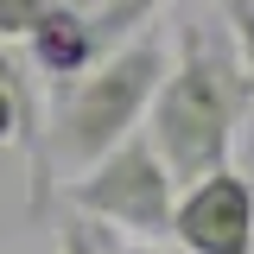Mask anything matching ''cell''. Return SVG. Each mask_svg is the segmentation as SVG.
Masks as SVG:
<instances>
[{
    "label": "cell",
    "instance_id": "5",
    "mask_svg": "<svg viewBox=\"0 0 254 254\" xmlns=\"http://www.w3.org/2000/svg\"><path fill=\"white\" fill-rule=\"evenodd\" d=\"M222 13V26H229V38H235V51H242V70H248L254 83V0H210Z\"/></svg>",
    "mask_w": 254,
    "mask_h": 254
},
{
    "label": "cell",
    "instance_id": "7",
    "mask_svg": "<svg viewBox=\"0 0 254 254\" xmlns=\"http://www.w3.org/2000/svg\"><path fill=\"white\" fill-rule=\"evenodd\" d=\"M58 254H102V242H95V229H89V216L64 222V235H58Z\"/></svg>",
    "mask_w": 254,
    "mask_h": 254
},
{
    "label": "cell",
    "instance_id": "2",
    "mask_svg": "<svg viewBox=\"0 0 254 254\" xmlns=\"http://www.w3.org/2000/svg\"><path fill=\"white\" fill-rule=\"evenodd\" d=\"M165 38L153 26H140L127 45H115L108 58H95L83 76L51 83V108H45V165L51 172H83L108 153L115 140H127L133 127H146L159 83H165Z\"/></svg>",
    "mask_w": 254,
    "mask_h": 254
},
{
    "label": "cell",
    "instance_id": "4",
    "mask_svg": "<svg viewBox=\"0 0 254 254\" xmlns=\"http://www.w3.org/2000/svg\"><path fill=\"white\" fill-rule=\"evenodd\" d=\"M172 242L185 254H254V185L235 165H216L178 185Z\"/></svg>",
    "mask_w": 254,
    "mask_h": 254
},
{
    "label": "cell",
    "instance_id": "8",
    "mask_svg": "<svg viewBox=\"0 0 254 254\" xmlns=\"http://www.w3.org/2000/svg\"><path fill=\"white\" fill-rule=\"evenodd\" d=\"M6 140H19V102H13V89L0 83V146Z\"/></svg>",
    "mask_w": 254,
    "mask_h": 254
},
{
    "label": "cell",
    "instance_id": "3",
    "mask_svg": "<svg viewBox=\"0 0 254 254\" xmlns=\"http://www.w3.org/2000/svg\"><path fill=\"white\" fill-rule=\"evenodd\" d=\"M70 203H76V216H89V222L133 229V235L159 242V235H172L178 178H172L165 153L153 146V133L133 127L127 140H115L95 165H83V172L70 178Z\"/></svg>",
    "mask_w": 254,
    "mask_h": 254
},
{
    "label": "cell",
    "instance_id": "10",
    "mask_svg": "<svg viewBox=\"0 0 254 254\" xmlns=\"http://www.w3.org/2000/svg\"><path fill=\"white\" fill-rule=\"evenodd\" d=\"M76 6H102V0H76Z\"/></svg>",
    "mask_w": 254,
    "mask_h": 254
},
{
    "label": "cell",
    "instance_id": "6",
    "mask_svg": "<svg viewBox=\"0 0 254 254\" xmlns=\"http://www.w3.org/2000/svg\"><path fill=\"white\" fill-rule=\"evenodd\" d=\"M51 6H64V0H0V38H19L26 45Z\"/></svg>",
    "mask_w": 254,
    "mask_h": 254
},
{
    "label": "cell",
    "instance_id": "9",
    "mask_svg": "<svg viewBox=\"0 0 254 254\" xmlns=\"http://www.w3.org/2000/svg\"><path fill=\"white\" fill-rule=\"evenodd\" d=\"M115 254H172V248H159V242H146V235H140V242H127V248H115Z\"/></svg>",
    "mask_w": 254,
    "mask_h": 254
},
{
    "label": "cell",
    "instance_id": "1",
    "mask_svg": "<svg viewBox=\"0 0 254 254\" xmlns=\"http://www.w3.org/2000/svg\"><path fill=\"white\" fill-rule=\"evenodd\" d=\"M248 102H254V83L242 70L235 38H216L210 26H178V51H172L165 83L146 108V133L165 153L178 185L229 165L235 133L248 121Z\"/></svg>",
    "mask_w": 254,
    "mask_h": 254
}]
</instances>
